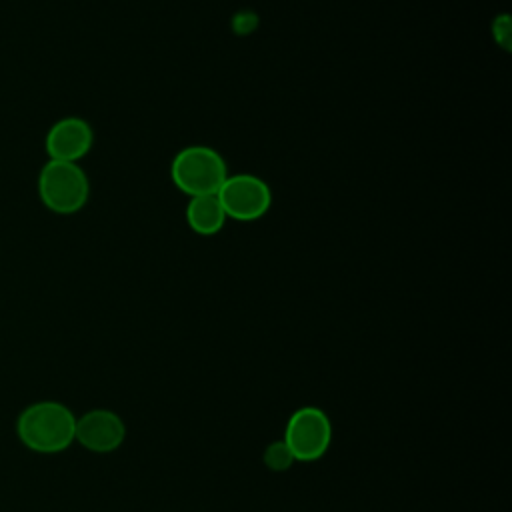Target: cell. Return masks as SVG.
Listing matches in <instances>:
<instances>
[{
  "mask_svg": "<svg viewBox=\"0 0 512 512\" xmlns=\"http://www.w3.org/2000/svg\"><path fill=\"white\" fill-rule=\"evenodd\" d=\"M74 432L72 412L58 402L32 404L18 418V436L34 452H60L74 440Z\"/></svg>",
  "mask_w": 512,
  "mask_h": 512,
  "instance_id": "1",
  "label": "cell"
},
{
  "mask_svg": "<svg viewBox=\"0 0 512 512\" xmlns=\"http://www.w3.org/2000/svg\"><path fill=\"white\" fill-rule=\"evenodd\" d=\"M40 202L54 214H74L82 210L90 196V182L86 172L76 162L48 160L36 182Z\"/></svg>",
  "mask_w": 512,
  "mask_h": 512,
  "instance_id": "2",
  "label": "cell"
},
{
  "mask_svg": "<svg viewBox=\"0 0 512 512\" xmlns=\"http://www.w3.org/2000/svg\"><path fill=\"white\" fill-rule=\"evenodd\" d=\"M226 176L228 168L224 158L214 148L202 144L182 148L170 164L174 186L190 198L216 194Z\"/></svg>",
  "mask_w": 512,
  "mask_h": 512,
  "instance_id": "3",
  "label": "cell"
},
{
  "mask_svg": "<svg viewBox=\"0 0 512 512\" xmlns=\"http://www.w3.org/2000/svg\"><path fill=\"white\" fill-rule=\"evenodd\" d=\"M216 196L226 218L238 222H252L262 218L272 204V192L268 184L254 174L226 176Z\"/></svg>",
  "mask_w": 512,
  "mask_h": 512,
  "instance_id": "4",
  "label": "cell"
},
{
  "mask_svg": "<svg viewBox=\"0 0 512 512\" xmlns=\"http://www.w3.org/2000/svg\"><path fill=\"white\" fill-rule=\"evenodd\" d=\"M332 438L330 422L326 414L318 408H300L296 410L286 426L284 434V444L292 452L294 460H318Z\"/></svg>",
  "mask_w": 512,
  "mask_h": 512,
  "instance_id": "5",
  "label": "cell"
},
{
  "mask_svg": "<svg viewBox=\"0 0 512 512\" xmlns=\"http://www.w3.org/2000/svg\"><path fill=\"white\" fill-rule=\"evenodd\" d=\"M94 144L92 126L78 116H64L56 120L44 138V150L48 160L76 162L84 158Z\"/></svg>",
  "mask_w": 512,
  "mask_h": 512,
  "instance_id": "6",
  "label": "cell"
},
{
  "mask_svg": "<svg viewBox=\"0 0 512 512\" xmlns=\"http://www.w3.org/2000/svg\"><path fill=\"white\" fill-rule=\"evenodd\" d=\"M122 420L108 410H92L76 422L74 438L92 452H112L124 440Z\"/></svg>",
  "mask_w": 512,
  "mask_h": 512,
  "instance_id": "7",
  "label": "cell"
},
{
  "mask_svg": "<svg viewBox=\"0 0 512 512\" xmlns=\"http://www.w3.org/2000/svg\"><path fill=\"white\" fill-rule=\"evenodd\" d=\"M186 222L200 236H214L222 230L226 214L216 194L194 196L186 206Z\"/></svg>",
  "mask_w": 512,
  "mask_h": 512,
  "instance_id": "8",
  "label": "cell"
},
{
  "mask_svg": "<svg viewBox=\"0 0 512 512\" xmlns=\"http://www.w3.org/2000/svg\"><path fill=\"white\" fill-rule=\"evenodd\" d=\"M294 462V456L292 452L288 450V446L282 442H274L266 448L264 452V464L274 470V472H282V470H288Z\"/></svg>",
  "mask_w": 512,
  "mask_h": 512,
  "instance_id": "9",
  "label": "cell"
},
{
  "mask_svg": "<svg viewBox=\"0 0 512 512\" xmlns=\"http://www.w3.org/2000/svg\"><path fill=\"white\" fill-rule=\"evenodd\" d=\"M232 30L238 36H246L258 28V16L252 10H240L232 16Z\"/></svg>",
  "mask_w": 512,
  "mask_h": 512,
  "instance_id": "10",
  "label": "cell"
},
{
  "mask_svg": "<svg viewBox=\"0 0 512 512\" xmlns=\"http://www.w3.org/2000/svg\"><path fill=\"white\" fill-rule=\"evenodd\" d=\"M492 36H494L496 44H500L504 50H510V18H508V14H500L494 18Z\"/></svg>",
  "mask_w": 512,
  "mask_h": 512,
  "instance_id": "11",
  "label": "cell"
}]
</instances>
